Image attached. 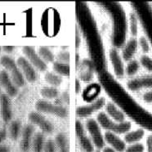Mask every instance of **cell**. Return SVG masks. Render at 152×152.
I'll use <instances>...</instances> for the list:
<instances>
[{"instance_id":"6da1fadb","label":"cell","mask_w":152,"mask_h":152,"mask_svg":"<svg viewBox=\"0 0 152 152\" xmlns=\"http://www.w3.org/2000/svg\"><path fill=\"white\" fill-rule=\"evenodd\" d=\"M96 122L102 129H105L107 132H111L116 135L126 134L131 130L132 124L129 121L122 123H116L110 118L105 112H100L96 115Z\"/></svg>"},{"instance_id":"7a4b0ae2","label":"cell","mask_w":152,"mask_h":152,"mask_svg":"<svg viewBox=\"0 0 152 152\" xmlns=\"http://www.w3.org/2000/svg\"><path fill=\"white\" fill-rule=\"evenodd\" d=\"M0 64L4 66L6 71H8L11 80L17 88H21L26 84V79L20 72V70L17 66V62L13 58L9 56H3L0 59Z\"/></svg>"},{"instance_id":"3957f363","label":"cell","mask_w":152,"mask_h":152,"mask_svg":"<svg viewBox=\"0 0 152 152\" xmlns=\"http://www.w3.org/2000/svg\"><path fill=\"white\" fill-rule=\"evenodd\" d=\"M86 129L89 133V137L92 140L95 148L99 151H102L106 147V142L104 135L102 132V128L96 122V119H88L86 121Z\"/></svg>"},{"instance_id":"277c9868","label":"cell","mask_w":152,"mask_h":152,"mask_svg":"<svg viewBox=\"0 0 152 152\" xmlns=\"http://www.w3.org/2000/svg\"><path fill=\"white\" fill-rule=\"evenodd\" d=\"M35 108L39 112L53 115L59 118H66L68 115V110L66 107L59 105H54L44 100H41L36 102Z\"/></svg>"},{"instance_id":"5b68a950","label":"cell","mask_w":152,"mask_h":152,"mask_svg":"<svg viewBox=\"0 0 152 152\" xmlns=\"http://www.w3.org/2000/svg\"><path fill=\"white\" fill-rule=\"evenodd\" d=\"M127 87L132 92H138L142 89H152V75L131 79L127 82Z\"/></svg>"},{"instance_id":"8992f818","label":"cell","mask_w":152,"mask_h":152,"mask_svg":"<svg viewBox=\"0 0 152 152\" xmlns=\"http://www.w3.org/2000/svg\"><path fill=\"white\" fill-rule=\"evenodd\" d=\"M25 57L28 60V61L34 66L35 69H38L39 71H45L47 69V64L43 60L40 58L39 54L36 53L35 49L33 47L26 46L22 49Z\"/></svg>"},{"instance_id":"52a82bcc","label":"cell","mask_w":152,"mask_h":152,"mask_svg":"<svg viewBox=\"0 0 152 152\" xmlns=\"http://www.w3.org/2000/svg\"><path fill=\"white\" fill-rule=\"evenodd\" d=\"M104 106H106V99L105 97H100L89 105L78 107L76 110V115L80 118H87L100 110Z\"/></svg>"},{"instance_id":"ba28073f","label":"cell","mask_w":152,"mask_h":152,"mask_svg":"<svg viewBox=\"0 0 152 152\" xmlns=\"http://www.w3.org/2000/svg\"><path fill=\"white\" fill-rule=\"evenodd\" d=\"M17 66L22 73V75L25 77L26 80H27L30 83H33L37 79V73L34 66L30 64L28 60L24 57V56H20L17 61Z\"/></svg>"},{"instance_id":"9c48e42d","label":"cell","mask_w":152,"mask_h":152,"mask_svg":"<svg viewBox=\"0 0 152 152\" xmlns=\"http://www.w3.org/2000/svg\"><path fill=\"white\" fill-rule=\"evenodd\" d=\"M30 122L34 125L38 126L43 133H51L53 131V125L52 123L46 119L43 115L39 112H31L28 115Z\"/></svg>"},{"instance_id":"30bf717a","label":"cell","mask_w":152,"mask_h":152,"mask_svg":"<svg viewBox=\"0 0 152 152\" xmlns=\"http://www.w3.org/2000/svg\"><path fill=\"white\" fill-rule=\"evenodd\" d=\"M0 86L5 90L6 94L9 97L16 96L18 93V88L14 84L9 74L6 70H2L0 72Z\"/></svg>"},{"instance_id":"8fae6325","label":"cell","mask_w":152,"mask_h":152,"mask_svg":"<svg viewBox=\"0 0 152 152\" xmlns=\"http://www.w3.org/2000/svg\"><path fill=\"white\" fill-rule=\"evenodd\" d=\"M110 60L112 65L114 73L118 78H122L124 75V69L125 67L124 66L122 56H120L119 52L115 48L110 51Z\"/></svg>"},{"instance_id":"7c38bea8","label":"cell","mask_w":152,"mask_h":152,"mask_svg":"<svg viewBox=\"0 0 152 152\" xmlns=\"http://www.w3.org/2000/svg\"><path fill=\"white\" fill-rule=\"evenodd\" d=\"M104 139L106 144L109 145V147L115 150L118 152H124L127 144L124 140L119 137V135H116L111 132H106L104 135Z\"/></svg>"},{"instance_id":"4fadbf2b","label":"cell","mask_w":152,"mask_h":152,"mask_svg":"<svg viewBox=\"0 0 152 152\" xmlns=\"http://www.w3.org/2000/svg\"><path fill=\"white\" fill-rule=\"evenodd\" d=\"M0 115L5 123L10 122L12 118V110L10 97L6 93L0 95Z\"/></svg>"},{"instance_id":"5bb4252c","label":"cell","mask_w":152,"mask_h":152,"mask_svg":"<svg viewBox=\"0 0 152 152\" xmlns=\"http://www.w3.org/2000/svg\"><path fill=\"white\" fill-rule=\"evenodd\" d=\"M34 135V127L32 124H27L21 131L20 138V150L23 152H27L32 145V140Z\"/></svg>"},{"instance_id":"9a60e30c","label":"cell","mask_w":152,"mask_h":152,"mask_svg":"<svg viewBox=\"0 0 152 152\" xmlns=\"http://www.w3.org/2000/svg\"><path fill=\"white\" fill-rule=\"evenodd\" d=\"M138 48V42L136 38H131L124 47L122 50V59L125 61H130L133 59Z\"/></svg>"},{"instance_id":"2e32d148","label":"cell","mask_w":152,"mask_h":152,"mask_svg":"<svg viewBox=\"0 0 152 152\" xmlns=\"http://www.w3.org/2000/svg\"><path fill=\"white\" fill-rule=\"evenodd\" d=\"M106 115L116 123H122L125 121V115L122 112L113 102H108L106 106Z\"/></svg>"},{"instance_id":"e0dca14e","label":"cell","mask_w":152,"mask_h":152,"mask_svg":"<svg viewBox=\"0 0 152 152\" xmlns=\"http://www.w3.org/2000/svg\"><path fill=\"white\" fill-rule=\"evenodd\" d=\"M80 75L81 80L88 82L93 80V62L89 60H84L83 62L81 63L80 66Z\"/></svg>"},{"instance_id":"ac0fdd59","label":"cell","mask_w":152,"mask_h":152,"mask_svg":"<svg viewBox=\"0 0 152 152\" xmlns=\"http://www.w3.org/2000/svg\"><path fill=\"white\" fill-rule=\"evenodd\" d=\"M145 130L143 129H137L136 130L129 131L124 135V140L126 144H129V145L138 143L145 137Z\"/></svg>"},{"instance_id":"d6986e66","label":"cell","mask_w":152,"mask_h":152,"mask_svg":"<svg viewBox=\"0 0 152 152\" xmlns=\"http://www.w3.org/2000/svg\"><path fill=\"white\" fill-rule=\"evenodd\" d=\"M45 143V137L43 132H37L34 135L31 148L34 152H43Z\"/></svg>"},{"instance_id":"ffe728a7","label":"cell","mask_w":152,"mask_h":152,"mask_svg":"<svg viewBox=\"0 0 152 152\" xmlns=\"http://www.w3.org/2000/svg\"><path fill=\"white\" fill-rule=\"evenodd\" d=\"M54 142L56 149H58V152H69V141L65 133L61 132L57 134Z\"/></svg>"},{"instance_id":"44dd1931","label":"cell","mask_w":152,"mask_h":152,"mask_svg":"<svg viewBox=\"0 0 152 152\" xmlns=\"http://www.w3.org/2000/svg\"><path fill=\"white\" fill-rule=\"evenodd\" d=\"M53 70L56 75H58L61 77V76L68 77L70 75V66L67 63H62L56 61L53 63Z\"/></svg>"},{"instance_id":"7402d4cb","label":"cell","mask_w":152,"mask_h":152,"mask_svg":"<svg viewBox=\"0 0 152 152\" xmlns=\"http://www.w3.org/2000/svg\"><path fill=\"white\" fill-rule=\"evenodd\" d=\"M79 142L84 152H95V146L91 138L86 134L79 137Z\"/></svg>"},{"instance_id":"603a6c76","label":"cell","mask_w":152,"mask_h":152,"mask_svg":"<svg viewBox=\"0 0 152 152\" xmlns=\"http://www.w3.org/2000/svg\"><path fill=\"white\" fill-rule=\"evenodd\" d=\"M38 54L40 56V58L43 60L46 64L47 63L53 62L54 59H55L53 53L47 47H40L39 48V51H38Z\"/></svg>"},{"instance_id":"cb8c5ba5","label":"cell","mask_w":152,"mask_h":152,"mask_svg":"<svg viewBox=\"0 0 152 152\" xmlns=\"http://www.w3.org/2000/svg\"><path fill=\"white\" fill-rule=\"evenodd\" d=\"M140 67H141V66H140V63H139L138 61L132 59V61L128 62L125 69H124V72L129 77H133L138 73Z\"/></svg>"},{"instance_id":"d4e9b609","label":"cell","mask_w":152,"mask_h":152,"mask_svg":"<svg viewBox=\"0 0 152 152\" xmlns=\"http://www.w3.org/2000/svg\"><path fill=\"white\" fill-rule=\"evenodd\" d=\"M8 132L10 137L13 141H16L18 139L19 136L21 133V125L20 123L17 120H14L11 123L9 129H8Z\"/></svg>"},{"instance_id":"484cf974","label":"cell","mask_w":152,"mask_h":152,"mask_svg":"<svg viewBox=\"0 0 152 152\" xmlns=\"http://www.w3.org/2000/svg\"><path fill=\"white\" fill-rule=\"evenodd\" d=\"M45 80L48 84L53 88H56L61 85V83H62V78L58 75H56L55 73L53 72H47L45 74Z\"/></svg>"},{"instance_id":"4316f807","label":"cell","mask_w":152,"mask_h":152,"mask_svg":"<svg viewBox=\"0 0 152 152\" xmlns=\"http://www.w3.org/2000/svg\"><path fill=\"white\" fill-rule=\"evenodd\" d=\"M41 95L46 99H55L59 95V92L56 88L53 87H45L41 89Z\"/></svg>"},{"instance_id":"83f0119b","label":"cell","mask_w":152,"mask_h":152,"mask_svg":"<svg viewBox=\"0 0 152 152\" xmlns=\"http://www.w3.org/2000/svg\"><path fill=\"white\" fill-rule=\"evenodd\" d=\"M129 27L130 32L133 38H135L138 33V20L135 13H131L129 17Z\"/></svg>"},{"instance_id":"f1b7e54d","label":"cell","mask_w":152,"mask_h":152,"mask_svg":"<svg viewBox=\"0 0 152 152\" xmlns=\"http://www.w3.org/2000/svg\"><path fill=\"white\" fill-rule=\"evenodd\" d=\"M140 66H142L148 72L152 73V58L147 55H142L139 59Z\"/></svg>"},{"instance_id":"f546056e","label":"cell","mask_w":152,"mask_h":152,"mask_svg":"<svg viewBox=\"0 0 152 152\" xmlns=\"http://www.w3.org/2000/svg\"><path fill=\"white\" fill-rule=\"evenodd\" d=\"M145 145L141 142L131 144L126 147L124 152H145Z\"/></svg>"},{"instance_id":"4dcf8cb0","label":"cell","mask_w":152,"mask_h":152,"mask_svg":"<svg viewBox=\"0 0 152 152\" xmlns=\"http://www.w3.org/2000/svg\"><path fill=\"white\" fill-rule=\"evenodd\" d=\"M138 42V47L141 48V49L144 53H148L151 50V46L148 39L145 36H141L137 40Z\"/></svg>"},{"instance_id":"1f68e13d","label":"cell","mask_w":152,"mask_h":152,"mask_svg":"<svg viewBox=\"0 0 152 152\" xmlns=\"http://www.w3.org/2000/svg\"><path fill=\"white\" fill-rule=\"evenodd\" d=\"M56 58H57V61L69 64V61H70V54H69V52L62 51V52H60L58 53Z\"/></svg>"},{"instance_id":"d6a6232c","label":"cell","mask_w":152,"mask_h":152,"mask_svg":"<svg viewBox=\"0 0 152 152\" xmlns=\"http://www.w3.org/2000/svg\"><path fill=\"white\" fill-rule=\"evenodd\" d=\"M43 152H56V146L55 144V142L53 140H48L46 141Z\"/></svg>"},{"instance_id":"836d02e7","label":"cell","mask_w":152,"mask_h":152,"mask_svg":"<svg viewBox=\"0 0 152 152\" xmlns=\"http://www.w3.org/2000/svg\"><path fill=\"white\" fill-rule=\"evenodd\" d=\"M75 132L77 137L79 138L82 136L85 135V129L83 127V124L80 122V120H77L75 123Z\"/></svg>"},{"instance_id":"e575fe53","label":"cell","mask_w":152,"mask_h":152,"mask_svg":"<svg viewBox=\"0 0 152 152\" xmlns=\"http://www.w3.org/2000/svg\"><path fill=\"white\" fill-rule=\"evenodd\" d=\"M142 100L146 103L152 104V89L147 90L142 94Z\"/></svg>"},{"instance_id":"d590c367","label":"cell","mask_w":152,"mask_h":152,"mask_svg":"<svg viewBox=\"0 0 152 152\" xmlns=\"http://www.w3.org/2000/svg\"><path fill=\"white\" fill-rule=\"evenodd\" d=\"M145 151L152 152V134H149L145 139Z\"/></svg>"},{"instance_id":"8d00e7d4","label":"cell","mask_w":152,"mask_h":152,"mask_svg":"<svg viewBox=\"0 0 152 152\" xmlns=\"http://www.w3.org/2000/svg\"><path fill=\"white\" fill-rule=\"evenodd\" d=\"M7 130L5 129L0 130V145L7 138Z\"/></svg>"},{"instance_id":"74e56055","label":"cell","mask_w":152,"mask_h":152,"mask_svg":"<svg viewBox=\"0 0 152 152\" xmlns=\"http://www.w3.org/2000/svg\"><path fill=\"white\" fill-rule=\"evenodd\" d=\"M2 50L4 51V53H10L14 50V47L13 46H4L2 48Z\"/></svg>"},{"instance_id":"f35d334b","label":"cell","mask_w":152,"mask_h":152,"mask_svg":"<svg viewBox=\"0 0 152 152\" xmlns=\"http://www.w3.org/2000/svg\"><path fill=\"white\" fill-rule=\"evenodd\" d=\"M80 88H81V87H80V80H75V92H76V93H80Z\"/></svg>"},{"instance_id":"ab89813d","label":"cell","mask_w":152,"mask_h":152,"mask_svg":"<svg viewBox=\"0 0 152 152\" xmlns=\"http://www.w3.org/2000/svg\"><path fill=\"white\" fill-rule=\"evenodd\" d=\"M0 152H10V150L6 145H0Z\"/></svg>"},{"instance_id":"60d3db41","label":"cell","mask_w":152,"mask_h":152,"mask_svg":"<svg viewBox=\"0 0 152 152\" xmlns=\"http://www.w3.org/2000/svg\"><path fill=\"white\" fill-rule=\"evenodd\" d=\"M102 152H118V151H116L115 150L110 148V147H109V146H106V147L102 150Z\"/></svg>"},{"instance_id":"b9f144b4","label":"cell","mask_w":152,"mask_h":152,"mask_svg":"<svg viewBox=\"0 0 152 152\" xmlns=\"http://www.w3.org/2000/svg\"><path fill=\"white\" fill-rule=\"evenodd\" d=\"M80 34L79 32L77 31V33H76V46L78 47L80 45Z\"/></svg>"},{"instance_id":"7bdbcfd3","label":"cell","mask_w":152,"mask_h":152,"mask_svg":"<svg viewBox=\"0 0 152 152\" xmlns=\"http://www.w3.org/2000/svg\"><path fill=\"white\" fill-rule=\"evenodd\" d=\"M95 152H102V151H99V150H96Z\"/></svg>"},{"instance_id":"ee69618b","label":"cell","mask_w":152,"mask_h":152,"mask_svg":"<svg viewBox=\"0 0 152 152\" xmlns=\"http://www.w3.org/2000/svg\"><path fill=\"white\" fill-rule=\"evenodd\" d=\"M1 52H2V48L0 47V53H1Z\"/></svg>"},{"instance_id":"f6af8a7d","label":"cell","mask_w":152,"mask_h":152,"mask_svg":"<svg viewBox=\"0 0 152 152\" xmlns=\"http://www.w3.org/2000/svg\"><path fill=\"white\" fill-rule=\"evenodd\" d=\"M2 93H1V86H0V95H1Z\"/></svg>"}]
</instances>
